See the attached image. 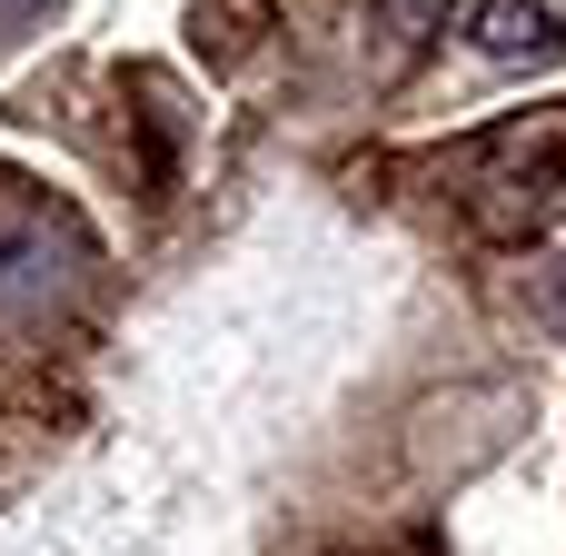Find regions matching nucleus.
I'll return each instance as SVG.
<instances>
[{
  "label": "nucleus",
  "instance_id": "obj_4",
  "mask_svg": "<svg viewBox=\"0 0 566 556\" xmlns=\"http://www.w3.org/2000/svg\"><path fill=\"white\" fill-rule=\"evenodd\" d=\"M388 10H398V20H408V30H418V20H428V10H438V0H388Z\"/></svg>",
  "mask_w": 566,
  "mask_h": 556
},
{
  "label": "nucleus",
  "instance_id": "obj_2",
  "mask_svg": "<svg viewBox=\"0 0 566 556\" xmlns=\"http://www.w3.org/2000/svg\"><path fill=\"white\" fill-rule=\"evenodd\" d=\"M468 50L497 60V70L557 60L566 50V0H478V10H468Z\"/></svg>",
  "mask_w": 566,
  "mask_h": 556
},
{
  "label": "nucleus",
  "instance_id": "obj_3",
  "mask_svg": "<svg viewBox=\"0 0 566 556\" xmlns=\"http://www.w3.org/2000/svg\"><path fill=\"white\" fill-rule=\"evenodd\" d=\"M547 328H557V338H566V269H557V279H547Z\"/></svg>",
  "mask_w": 566,
  "mask_h": 556
},
{
  "label": "nucleus",
  "instance_id": "obj_1",
  "mask_svg": "<svg viewBox=\"0 0 566 556\" xmlns=\"http://www.w3.org/2000/svg\"><path fill=\"white\" fill-rule=\"evenodd\" d=\"M517 179H527L517 229H547V219L566 209V109H547L537 129H517V139L488 149V189H517Z\"/></svg>",
  "mask_w": 566,
  "mask_h": 556
}]
</instances>
